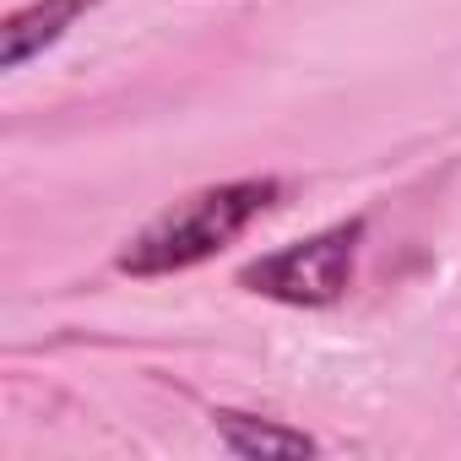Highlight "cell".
Here are the masks:
<instances>
[{
	"mask_svg": "<svg viewBox=\"0 0 461 461\" xmlns=\"http://www.w3.org/2000/svg\"><path fill=\"white\" fill-rule=\"evenodd\" d=\"M93 6L98 0H28V6H17L0 28V71H23L28 60L55 50Z\"/></svg>",
	"mask_w": 461,
	"mask_h": 461,
	"instance_id": "obj_3",
	"label": "cell"
},
{
	"mask_svg": "<svg viewBox=\"0 0 461 461\" xmlns=\"http://www.w3.org/2000/svg\"><path fill=\"white\" fill-rule=\"evenodd\" d=\"M212 429L222 439L228 456H245V461H288V456H321V439L304 429H288L277 418H256L240 407H217Z\"/></svg>",
	"mask_w": 461,
	"mask_h": 461,
	"instance_id": "obj_4",
	"label": "cell"
},
{
	"mask_svg": "<svg viewBox=\"0 0 461 461\" xmlns=\"http://www.w3.org/2000/svg\"><path fill=\"white\" fill-rule=\"evenodd\" d=\"M283 195V185L267 174V179H222V185H206L185 201H174L168 212H158L141 234L114 256V267L125 277H174V272H190L201 261H212L217 250H228L245 228L272 212Z\"/></svg>",
	"mask_w": 461,
	"mask_h": 461,
	"instance_id": "obj_1",
	"label": "cell"
},
{
	"mask_svg": "<svg viewBox=\"0 0 461 461\" xmlns=\"http://www.w3.org/2000/svg\"><path fill=\"white\" fill-rule=\"evenodd\" d=\"M364 217H342L331 228L310 240H294L250 267H240V288L245 294H261L272 304H288V310H326L348 294L353 283V267H358V250H364Z\"/></svg>",
	"mask_w": 461,
	"mask_h": 461,
	"instance_id": "obj_2",
	"label": "cell"
}]
</instances>
